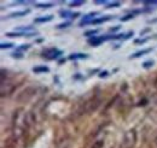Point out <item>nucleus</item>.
<instances>
[{
    "label": "nucleus",
    "mask_w": 157,
    "mask_h": 148,
    "mask_svg": "<svg viewBox=\"0 0 157 148\" xmlns=\"http://www.w3.org/2000/svg\"><path fill=\"white\" fill-rule=\"evenodd\" d=\"M114 17L112 16H103V17H99V18H95L94 21L91 22V24H100V23H104V22H107V21H111Z\"/></svg>",
    "instance_id": "obj_8"
},
{
    "label": "nucleus",
    "mask_w": 157,
    "mask_h": 148,
    "mask_svg": "<svg viewBox=\"0 0 157 148\" xmlns=\"http://www.w3.org/2000/svg\"><path fill=\"white\" fill-rule=\"evenodd\" d=\"M48 71H50V69H48L47 66H45V65H42V66H35V67H33V72H35V74L48 72Z\"/></svg>",
    "instance_id": "obj_13"
},
{
    "label": "nucleus",
    "mask_w": 157,
    "mask_h": 148,
    "mask_svg": "<svg viewBox=\"0 0 157 148\" xmlns=\"http://www.w3.org/2000/svg\"><path fill=\"white\" fill-rule=\"evenodd\" d=\"M71 25V22H64V23H61L57 25V29H63V28H68Z\"/></svg>",
    "instance_id": "obj_16"
},
{
    "label": "nucleus",
    "mask_w": 157,
    "mask_h": 148,
    "mask_svg": "<svg viewBox=\"0 0 157 148\" xmlns=\"http://www.w3.org/2000/svg\"><path fill=\"white\" fill-rule=\"evenodd\" d=\"M132 18H134L133 13H132V15H127V16H124V17H121L120 21H121V22H126V21H129V19H132Z\"/></svg>",
    "instance_id": "obj_19"
},
{
    "label": "nucleus",
    "mask_w": 157,
    "mask_h": 148,
    "mask_svg": "<svg viewBox=\"0 0 157 148\" xmlns=\"http://www.w3.org/2000/svg\"><path fill=\"white\" fill-rule=\"evenodd\" d=\"M29 48H30V45H22L21 47L17 48V51H24V49L27 51V49H29Z\"/></svg>",
    "instance_id": "obj_23"
},
{
    "label": "nucleus",
    "mask_w": 157,
    "mask_h": 148,
    "mask_svg": "<svg viewBox=\"0 0 157 148\" xmlns=\"http://www.w3.org/2000/svg\"><path fill=\"white\" fill-rule=\"evenodd\" d=\"M85 4V1H71V3H69V7H74V6H81V5H83Z\"/></svg>",
    "instance_id": "obj_18"
},
{
    "label": "nucleus",
    "mask_w": 157,
    "mask_h": 148,
    "mask_svg": "<svg viewBox=\"0 0 157 148\" xmlns=\"http://www.w3.org/2000/svg\"><path fill=\"white\" fill-rule=\"evenodd\" d=\"M86 58H88V55L85 54V53H73V54L69 55L70 60H76V59H86Z\"/></svg>",
    "instance_id": "obj_11"
},
{
    "label": "nucleus",
    "mask_w": 157,
    "mask_h": 148,
    "mask_svg": "<svg viewBox=\"0 0 157 148\" xmlns=\"http://www.w3.org/2000/svg\"><path fill=\"white\" fill-rule=\"evenodd\" d=\"M59 15L63 18H75L77 16H80V12H71V11H68V10H61Z\"/></svg>",
    "instance_id": "obj_6"
},
{
    "label": "nucleus",
    "mask_w": 157,
    "mask_h": 148,
    "mask_svg": "<svg viewBox=\"0 0 157 148\" xmlns=\"http://www.w3.org/2000/svg\"><path fill=\"white\" fill-rule=\"evenodd\" d=\"M152 49H153V48H146V49H141V51H138V52L133 53V54L129 57V59H135V58H139V57H141V55H144V54H148V53L152 52Z\"/></svg>",
    "instance_id": "obj_7"
},
{
    "label": "nucleus",
    "mask_w": 157,
    "mask_h": 148,
    "mask_svg": "<svg viewBox=\"0 0 157 148\" xmlns=\"http://www.w3.org/2000/svg\"><path fill=\"white\" fill-rule=\"evenodd\" d=\"M15 32L17 33H24V34H28V33H34V28L33 27H17L15 29Z\"/></svg>",
    "instance_id": "obj_9"
},
{
    "label": "nucleus",
    "mask_w": 157,
    "mask_h": 148,
    "mask_svg": "<svg viewBox=\"0 0 157 148\" xmlns=\"http://www.w3.org/2000/svg\"><path fill=\"white\" fill-rule=\"evenodd\" d=\"M12 57H13V58H16V57H17V58H22V54H18V53H13V54H12Z\"/></svg>",
    "instance_id": "obj_28"
},
{
    "label": "nucleus",
    "mask_w": 157,
    "mask_h": 148,
    "mask_svg": "<svg viewBox=\"0 0 157 148\" xmlns=\"http://www.w3.org/2000/svg\"><path fill=\"white\" fill-rule=\"evenodd\" d=\"M62 54H63V51H61V49L48 48L42 52V58L47 59V60H53V59H57L58 57H61Z\"/></svg>",
    "instance_id": "obj_2"
},
{
    "label": "nucleus",
    "mask_w": 157,
    "mask_h": 148,
    "mask_svg": "<svg viewBox=\"0 0 157 148\" xmlns=\"http://www.w3.org/2000/svg\"><path fill=\"white\" fill-rule=\"evenodd\" d=\"M52 18H53V16H51V15H48V16H42V17H37V18H35V19H34V22H35V23H46V22L52 21Z\"/></svg>",
    "instance_id": "obj_10"
},
{
    "label": "nucleus",
    "mask_w": 157,
    "mask_h": 148,
    "mask_svg": "<svg viewBox=\"0 0 157 148\" xmlns=\"http://www.w3.org/2000/svg\"><path fill=\"white\" fill-rule=\"evenodd\" d=\"M136 142V133L135 130H128L124 136L121 143V148H132Z\"/></svg>",
    "instance_id": "obj_1"
},
{
    "label": "nucleus",
    "mask_w": 157,
    "mask_h": 148,
    "mask_svg": "<svg viewBox=\"0 0 157 148\" xmlns=\"http://www.w3.org/2000/svg\"><path fill=\"white\" fill-rule=\"evenodd\" d=\"M149 40V37H146V39H136V40H134V43H136V45H139V43H145L146 41Z\"/></svg>",
    "instance_id": "obj_20"
},
{
    "label": "nucleus",
    "mask_w": 157,
    "mask_h": 148,
    "mask_svg": "<svg viewBox=\"0 0 157 148\" xmlns=\"http://www.w3.org/2000/svg\"><path fill=\"white\" fill-rule=\"evenodd\" d=\"M107 76V71H104V72H100L99 77H106Z\"/></svg>",
    "instance_id": "obj_27"
},
{
    "label": "nucleus",
    "mask_w": 157,
    "mask_h": 148,
    "mask_svg": "<svg viewBox=\"0 0 157 148\" xmlns=\"http://www.w3.org/2000/svg\"><path fill=\"white\" fill-rule=\"evenodd\" d=\"M29 12H30V10H23V11H17V12H12L10 13L8 17L10 18H13V17H21V16H25L28 15Z\"/></svg>",
    "instance_id": "obj_12"
},
{
    "label": "nucleus",
    "mask_w": 157,
    "mask_h": 148,
    "mask_svg": "<svg viewBox=\"0 0 157 148\" xmlns=\"http://www.w3.org/2000/svg\"><path fill=\"white\" fill-rule=\"evenodd\" d=\"M15 45L13 43H11V42H7V43H1V45H0V47H1L3 49H5V48H11V47H13Z\"/></svg>",
    "instance_id": "obj_21"
},
{
    "label": "nucleus",
    "mask_w": 157,
    "mask_h": 148,
    "mask_svg": "<svg viewBox=\"0 0 157 148\" xmlns=\"http://www.w3.org/2000/svg\"><path fill=\"white\" fill-rule=\"evenodd\" d=\"M119 29H120V27H119V25H116V27H114V28L110 29V32H116V30H119Z\"/></svg>",
    "instance_id": "obj_26"
},
{
    "label": "nucleus",
    "mask_w": 157,
    "mask_h": 148,
    "mask_svg": "<svg viewBox=\"0 0 157 148\" xmlns=\"http://www.w3.org/2000/svg\"><path fill=\"white\" fill-rule=\"evenodd\" d=\"M36 7L39 8H50V7H53V4L52 3H37L36 4Z\"/></svg>",
    "instance_id": "obj_14"
},
{
    "label": "nucleus",
    "mask_w": 157,
    "mask_h": 148,
    "mask_svg": "<svg viewBox=\"0 0 157 148\" xmlns=\"http://www.w3.org/2000/svg\"><path fill=\"white\" fill-rule=\"evenodd\" d=\"M35 93H36L35 88L29 87V88H27L25 90H23L21 94H19V96L17 97V101H19V102H27V101H29L34 96Z\"/></svg>",
    "instance_id": "obj_3"
},
{
    "label": "nucleus",
    "mask_w": 157,
    "mask_h": 148,
    "mask_svg": "<svg viewBox=\"0 0 157 148\" xmlns=\"http://www.w3.org/2000/svg\"><path fill=\"white\" fill-rule=\"evenodd\" d=\"M98 15H99V12H91V13L86 15V16L81 19V22L78 23V25L82 27V25H86V24H91V22L95 19L94 17H95V16H98Z\"/></svg>",
    "instance_id": "obj_5"
},
{
    "label": "nucleus",
    "mask_w": 157,
    "mask_h": 148,
    "mask_svg": "<svg viewBox=\"0 0 157 148\" xmlns=\"http://www.w3.org/2000/svg\"><path fill=\"white\" fill-rule=\"evenodd\" d=\"M107 40H115V35H104V36H93L91 39H88V43L91 46H99L104 41Z\"/></svg>",
    "instance_id": "obj_4"
},
{
    "label": "nucleus",
    "mask_w": 157,
    "mask_h": 148,
    "mask_svg": "<svg viewBox=\"0 0 157 148\" xmlns=\"http://www.w3.org/2000/svg\"><path fill=\"white\" fill-rule=\"evenodd\" d=\"M151 30V29L150 28H148V29H145V30H143V32H140V36H143L145 33H148V32H150Z\"/></svg>",
    "instance_id": "obj_25"
},
{
    "label": "nucleus",
    "mask_w": 157,
    "mask_h": 148,
    "mask_svg": "<svg viewBox=\"0 0 157 148\" xmlns=\"http://www.w3.org/2000/svg\"><path fill=\"white\" fill-rule=\"evenodd\" d=\"M102 147H103V141H97V142H94L92 148H102Z\"/></svg>",
    "instance_id": "obj_24"
},
{
    "label": "nucleus",
    "mask_w": 157,
    "mask_h": 148,
    "mask_svg": "<svg viewBox=\"0 0 157 148\" xmlns=\"http://www.w3.org/2000/svg\"><path fill=\"white\" fill-rule=\"evenodd\" d=\"M153 64H155V62H153V60L144 62V63H143V67H144V69H150V67H152V66H153Z\"/></svg>",
    "instance_id": "obj_15"
},
{
    "label": "nucleus",
    "mask_w": 157,
    "mask_h": 148,
    "mask_svg": "<svg viewBox=\"0 0 157 148\" xmlns=\"http://www.w3.org/2000/svg\"><path fill=\"white\" fill-rule=\"evenodd\" d=\"M121 5L120 1H115V3H110V4H107L106 5V8H112V7H119Z\"/></svg>",
    "instance_id": "obj_17"
},
{
    "label": "nucleus",
    "mask_w": 157,
    "mask_h": 148,
    "mask_svg": "<svg viewBox=\"0 0 157 148\" xmlns=\"http://www.w3.org/2000/svg\"><path fill=\"white\" fill-rule=\"evenodd\" d=\"M98 32H99V30H97V29H95V30H88V32H86V33H85V36H91V35H95Z\"/></svg>",
    "instance_id": "obj_22"
}]
</instances>
